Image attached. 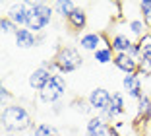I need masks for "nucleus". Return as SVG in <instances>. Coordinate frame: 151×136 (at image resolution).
<instances>
[{"label": "nucleus", "mask_w": 151, "mask_h": 136, "mask_svg": "<svg viewBox=\"0 0 151 136\" xmlns=\"http://www.w3.org/2000/svg\"><path fill=\"white\" fill-rule=\"evenodd\" d=\"M0 119H2V128L6 132H12V134H18V132L31 128V117H29L27 109L22 105H14V103L4 105Z\"/></svg>", "instance_id": "1"}, {"label": "nucleus", "mask_w": 151, "mask_h": 136, "mask_svg": "<svg viewBox=\"0 0 151 136\" xmlns=\"http://www.w3.org/2000/svg\"><path fill=\"white\" fill-rule=\"evenodd\" d=\"M29 6V22H27V29L37 33V31L45 29L52 22V8L45 2H27Z\"/></svg>", "instance_id": "2"}, {"label": "nucleus", "mask_w": 151, "mask_h": 136, "mask_svg": "<svg viewBox=\"0 0 151 136\" xmlns=\"http://www.w3.org/2000/svg\"><path fill=\"white\" fill-rule=\"evenodd\" d=\"M66 93V80H64L62 74H54L50 78V82L45 86L39 92V99L43 103H49V105H54L58 103V99Z\"/></svg>", "instance_id": "3"}, {"label": "nucleus", "mask_w": 151, "mask_h": 136, "mask_svg": "<svg viewBox=\"0 0 151 136\" xmlns=\"http://www.w3.org/2000/svg\"><path fill=\"white\" fill-rule=\"evenodd\" d=\"M54 60L60 66V74H70V72L78 70V68L83 64V58H81L80 53L72 47H60Z\"/></svg>", "instance_id": "4"}, {"label": "nucleus", "mask_w": 151, "mask_h": 136, "mask_svg": "<svg viewBox=\"0 0 151 136\" xmlns=\"http://www.w3.org/2000/svg\"><path fill=\"white\" fill-rule=\"evenodd\" d=\"M111 99H112V93L107 88H95L87 97L89 105L93 107V111H99V113H103V111L111 105Z\"/></svg>", "instance_id": "5"}, {"label": "nucleus", "mask_w": 151, "mask_h": 136, "mask_svg": "<svg viewBox=\"0 0 151 136\" xmlns=\"http://www.w3.org/2000/svg\"><path fill=\"white\" fill-rule=\"evenodd\" d=\"M6 16L18 27H27V22H29V6H27V2H16V4H12L8 8Z\"/></svg>", "instance_id": "6"}, {"label": "nucleus", "mask_w": 151, "mask_h": 136, "mask_svg": "<svg viewBox=\"0 0 151 136\" xmlns=\"http://www.w3.org/2000/svg\"><path fill=\"white\" fill-rule=\"evenodd\" d=\"M124 97H122V93H112V99H111V105L107 107V109L101 113V117L105 119V121H114L118 115L124 113Z\"/></svg>", "instance_id": "7"}, {"label": "nucleus", "mask_w": 151, "mask_h": 136, "mask_svg": "<svg viewBox=\"0 0 151 136\" xmlns=\"http://www.w3.org/2000/svg\"><path fill=\"white\" fill-rule=\"evenodd\" d=\"M109 130H111V127H109V123L105 121L103 117H91L87 121V127H85V132H87V136H107Z\"/></svg>", "instance_id": "8"}, {"label": "nucleus", "mask_w": 151, "mask_h": 136, "mask_svg": "<svg viewBox=\"0 0 151 136\" xmlns=\"http://www.w3.org/2000/svg\"><path fill=\"white\" fill-rule=\"evenodd\" d=\"M54 74H50L47 68H43V66H39V68H35V70L31 72V76H29V86H31L33 89H37V92H41V89L47 86V84L50 82V78H52Z\"/></svg>", "instance_id": "9"}, {"label": "nucleus", "mask_w": 151, "mask_h": 136, "mask_svg": "<svg viewBox=\"0 0 151 136\" xmlns=\"http://www.w3.org/2000/svg\"><path fill=\"white\" fill-rule=\"evenodd\" d=\"M114 66L118 68L120 72H124V74H136L138 72V60L132 58L130 55L126 53H120V55H114Z\"/></svg>", "instance_id": "10"}, {"label": "nucleus", "mask_w": 151, "mask_h": 136, "mask_svg": "<svg viewBox=\"0 0 151 136\" xmlns=\"http://www.w3.org/2000/svg\"><path fill=\"white\" fill-rule=\"evenodd\" d=\"M14 37H16V45H18L19 49H31V47H35V45L39 43V39L35 37V33L29 31L27 27H19Z\"/></svg>", "instance_id": "11"}, {"label": "nucleus", "mask_w": 151, "mask_h": 136, "mask_svg": "<svg viewBox=\"0 0 151 136\" xmlns=\"http://www.w3.org/2000/svg\"><path fill=\"white\" fill-rule=\"evenodd\" d=\"M101 43H103V33H85L80 39L81 49L83 51H93V53H97L101 49Z\"/></svg>", "instance_id": "12"}, {"label": "nucleus", "mask_w": 151, "mask_h": 136, "mask_svg": "<svg viewBox=\"0 0 151 136\" xmlns=\"http://www.w3.org/2000/svg\"><path fill=\"white\" fill-rule=\"evenodd\" d=\"M132 45H134V41L130 39L128 35H124V33L114 35V37H112V41H111V49L114 51V55H120V53L128 55V51L132 49Z\"/></svg>", "instance_id": "13"}, {"label": "nucleus", "mask_w": 151, "mask_h": 136, "mask_svg": "<svg viewBox=\"0 0 151 136\" xmlns=\"http://www.w3.org/2000/svg\"><path fill=\"white\" fill-rule=\"evenodd\" d=\"M66 22H68V25H70L74 31H81V29H85V25H87V14H85V10L76 8L74 12L70 14V18H68Z\"/></svg>", "instance_id": "14"}, {"label": "nucleus", "mask_w": 151, "mask_h": 136, "mask_svg": "<svg viewBox=\"0 0 151 136\" xmlns=\"http://www.w3.org/2000/svg\"><path fill=\"white\" fill-rule=\"evenodd\" d=\"M78 8V6L74 4V2H70V0H58V2H54V10H56V14H60L62 18H70V14L74 12V10Z\"/></svg>", "instance_id": "15"}, {"label": "nucleus", "mask_w": 151, "mask_h": 136, "mask_svg": "<svg viewBox=\"0 0 151 136\" xmlns=\"http://www.w3.org/2000/svg\"><path fill=\"white\" fill-rule=\"evenodd\" d=\"M151 115V97L143 95L142 99L138 101V117L139 119H147Z\"/></svg>", "instance_id": "16"}, {"label": "nucleus", "mask_w": 151, "mask_h": 136, "mask_svg": "<svg viewBox=\"0 0 151 136\" xmlns=\"http://www.w3.org/2000/svg\"><path fill=\"white\" fill-rule=\"evenodd\" d=\"M114 51H112L111 47H101L95 53V60L97 62H101V64H107V62H111V60H114Z\"/></svg>", "instance_id": "17"}, {"label": "nucleus", "mask_w": 151, "mask_h": 136, "mask_svg": "<svg viewBox=\"0 0 151 136\" xmlns=\"http://www.w3.org/2000/svg\"><path fill=\"white\" fill-rule=\"evenodd\" d=\"M128 29L132 31L136 37H139V39H142L143 35H147L145 33L147 27H145V22H143V20H132V22L128 23Z\"/></svg>", "instance_id": "18"}, {"label": "nucleus", "mask_w": 151, "mask_h": 136, "mask_svg": "<svg viewBox=\"0 0 151 136\" xmlns=\"http://www.w3.org/2000/svg\"><path fill=\"white\" fill-rule=\"evenodd\" d=\"M138 43H139V47H142V55H139V58H147V60H151V33L143 35Z\"/></svg>", "instance_id": "19"}, {"label": "nucleus", "mask_w": 151, "mask_h": 136, "mask_svg": "<svg viewBox=\"0 0 151 136\" xmlns=\"http://www.w3.org/2000/svg\"><path fill=\"white\" fill-rule=\"evenodd\" d=\"M33 134H35V136H56L58 132H56V128H54L52 124H49V123H41V124H37V127H35Z\"/></svg>", "instance_id": "20"}, {"label": "nucleus", "mask_w": 151, "mask_h": 136, "mask_svg": "<svg viewBox=\"0 0 151 136\" xmlns=\"http://www.w3.org/2000/svg\"><path fill=\"white\" fill-rule=\"evenodd\" d=\"M122 86H124V89L130 93L132 89L139 88L142 84H139V78H138V74H126V76H124V80H122Z\"/></svg>", "instance_id": "21"}, {"label": "nucleus", "mask_w": 151, "mask_h": 136, "mask_svg": "<svg viewBox=\"0 0 151 136\" xmlns=\"http://www.w3.org/2000/svg\"><path fill=\"white\" fill-rule=\"evenodd\" d=\"M0 29H2V33H4V35H10V33H14V35H16V31H18L19 27L16 25V23H14L8 16H4V18L0 20Z\"/></svg>", "instance_id": "22"}, {"label": "nucleus", "mask_w": 151, "mask_h": 136, "mask_svg": "<svg viewBox=\"0 0 151 136\" xmlns=\"http://www.w3.org/2000/svg\"><path fill=\"white\" fill-rule=\"evenodd\" d=\"M72 107L81 115H89L91 111H93V107L89 105V101H83V99H76L74 103H72Z\"/></svg>", "instance_id": "23"}, {"label": "nucleus", "mask_w": 151, "mask_h": 136, "mask_svg": "<svg viewBox=\"0 0 151 136\" xmlns=\"http://www.w3.org/2000/svg\"><path fill=\"white\" fill-rule=\"evenodd\" d=\"M139 10H142V16H143V22L151 23V0H143L139 4Z\"/></svg>", "instance_id": "24"}, {"label": "nucleus", "mask_w": 151, "mask_h": 136, "mask_svg": "<svg viewBox=\"0 0 151 136\" xmlns=\"http://www.w3.org/2000/svg\"><path fill=\"white\" fill-rule=\"evenodd\" d=\"M10 97H12V95H10V92L4 88V86H2V88H0V99H2V105H4V103L10 99Z\"/></svg>", "instance_id": "25"}, {"label": "nucleus", "mask_w": 151, "mask_h": 136, "mask_svg": "<svg viewBox=\"0 0 151 136\" xmlns=\"http://www.w3.org/2000/svg\"><path fill=\"white\" fill-rule=\"evenodd\" d=\"M130 95H132V97H136V99H142V97H143V92H142V86H139V88H136V89H132V92H130Z\"/></svg>", "instance_id": "26"}, {"label": "nucleus", "mask_w": 151, "mask_h": 136, "mask_svg": "<svg viewBox=\"0 0 151 136\" xmlns=\"http://www.w3.org/2000/svg\"><path fill=\"white\" fill-rule=\"evenodd\" d=\"M60 107H62L60 103H54V105H52V111H54V113H60Z\"/></svg>", "instance_id": "27"}, {"label": "nucleus", "mask_w": 151, "mask_h": 136, "mask_svg": "<svg viewBox=\"0 0 151 136\" xmlns=\"http://www.w3.org/2000/svg\"><path fill=\"white\" fill-rule=\"evenodd\" d=\"M6 136H18V134H12V132H6Z\"/></svg>", "instance_id": "28"}, {"label": "nucleus", "mask_w": 151, "mask_h": 136, "mask_svg": "<svg viewBox=\"0 0 151 136\" xmlns=\"http://www.w3.org/2000/svg\"><path fill=\"white\" fill-rule=\"evenodd\" d=\"M149 130H151V123H149Z\"/></svg>", "instance_id": "29"}, {"label": "nucleus", "mask_w": 151, "mask_h": 136, "mask_svg": "<svg viewBox=\"0 0 151 136\" xmlns=\"http://www.w3.org/2000/svg\"><path fill=\"white\" fill-rule=\"evenodd\" d=\"M149 29H151V23H149Z\"/></svg>", "instance_id": "30"}, {"label": "nucleus", "mask_w": 151, "mask_h": 136, "mask_svg": "<svg viewBox=\"0 0 151 136\" xmlns=\"http://www.w3.org/2000/svg\"><path fill=\"white\" fill-rule=\"evenodd\" d=\"M56 136H60V134H56Z\"/></svg>", "instance_id": "31"}]
</instances>
